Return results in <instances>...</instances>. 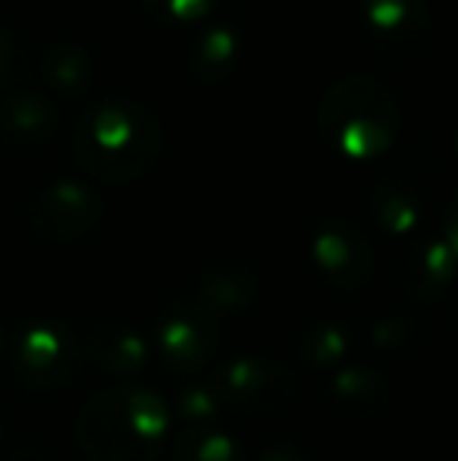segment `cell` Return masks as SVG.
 Returning <instances> with one entry per match:
<instances>
[{
	"label": "cell",
	"instance_id": "1",
	"mask_svg": "<svg viewBox=\"0 0 458 461\" xmlns=\"http://www.w3.org/2000/svg\"><path fill=\"white\" fill-rule=\"evenodd\" d=\"M164 151V126L139 97L111 95L88 104L73 129V158L92 179L129 185L151 173Z\"/></svg>",
	"mask_w": 458,
	"mask_h": 461
},
{
	"label": "cell",
	"instance_id": "7",
	"mask_svg": "<svg viewBox=\"0 0 458 461\" xmlns=\"http://www.w3.org/2000/svg\"><path fill=\"white\" fill-rule=\"evenodd\" d=\"M242 38L232 23H214L192 41L189 48V76L202 86H217L236 69Z\"/></svg>",
	"mask_w": 458,
	"mask_h": 461
},
{
	"label": "cell",
	"instance_id": "9",
	"mask_svg": "<svg viewBox=\"0 0 458 461\" xmlns=\"http://www.w3.org/2000/svg\"><path fill=\"white\" fill-rule=\"evenodd\" d=\"M148 19L164 25H185L211 19L217 10V0H135Z\"/></svg>",
	"mask_w": 458,
	"mask_h": 461
},
{
	"label": "cell",
	"instance_id": "10",
	"mask_svg": "<svg viewBox=\"0 0 458 461\" xmlns=\"http://www.w3.org/2000/svg\"><path fill=\"white\" fill-rule=\"evenodd\" d=\"M29 79V48L13 29L0 23V95Z\"/></svg>",
	"mask_w": 458,
	"mask_h": 461
},
{
	"label": "cell",
	"instance_id": "12",
	"mask_svg": "<svg viewBox=\"0 0 458 461\" xmlns=\"http://www.w3.org/2000/svg\"><path fill=\"white\" fill-rule=\"evenodd\" d=\"M455 151H458V135H455Z\"/></svg>",
	"mask_w": 458,
	"mask_h": 461
},
{
	"label": "cell",
	"instance_id": "4",
	"mask_svg": "<svg viewBox=\"0 0 458 461\" xmlns=\"http://www.w3.org/2000/svg\"><path fill=\"white\" fill-rule=\"evenodd\" d=\"M101 213H104L101 198L76 179H57V183L44 185L29 207L31 226L54 242L85 236L92 226H98Z\"/></svg>",
	"mask_w": 458,
	"mask_h": 461
},
{
	"label": "cell",
	"instance_id": "2",
	"mask_svg": "<svg viewBox=\"0 0 458 461\" xmlns=\"http://www.w3.org/2000/svg\"><path fill=\"white\" fill-rule=\"evenodd\" d=\"M402 126L399 97L386 82L364 73L337 79L318 104V132L333 151L371 160L390 151Z\"/></svg>",
	"mask_w": 458,
	"mask_h": 461
},
{
	"label": "cell",
	"instance_id": "8",
	"mask_svg": "<svg viewBox=\"0 0 458 461\" xmlns=\"http://www.w3.org/2000/svg\"><path fill=\"white\" fill-rule=\"evenodd\" d=\"M373 211L380 213L386 226L402 230V226L415 223V192L405 179L399 176H377V183L371 188Z\"/></svg>",
	"mask_w": 458,
	"mask_h": 461
},
{
	"label": "cell",
	"instance_id": "3",
	"mask_svg": "<svg viewBox=\"0 0 458 461\" xmlns=\"http://www.w3.org/2000/svg\"><path fill=\"white\" fill-rule=\"evenodd\" d=\"M358 10L364 35L380 60L405 67L427 50L434 32L427 0H358Z\"/></svg>",
	"mask_w": 458,
	"mask_h": 461
},
{
	"label": "cell",
	"instance_id": "6",
	"mask_svg": "<svg viewBox=\"0 0 458 461\" xmlns=\"http://www.w3.org/2000/svg\"><path fill=\"white\" fill-rule=\"evenodd\" d=\"M38 76L60 97H82L94 86V60L76 41H50L38 54Z\"/></svg>",
	"mask_w": 458,
	"mask_h": 461
},
{
	"label": "cell",
	"instance_id": "11",
	"mask_svg": "<svg viewBox=\"0 0 458 461\" xmlns=\"http://www.w3.org/2000/svg\"><path fill=\"white\" fill-rule=\"evenodd\" d=\"M446 230H449V236H453V242L458 245V192H455V198L449 201V211H446Z\"/></svg>",
	"mask_w": 458,
	"mask_h": 461
},
{
	"label": "cell",
	"instance_id": "5",
	"mask_svg": "<svg viewBox=\"0 0 458 461\" xmlns=\"http://www.w3.org/2000/svg\"><path fill=\"white\" fill-rule=\"evenodd\" d=\"M60 132V104L35 86H16L0 95V141L22 151H35Z\"/></svg>",
	"mask_w": 458,
	"mask_h": 461
}]
</instances>
